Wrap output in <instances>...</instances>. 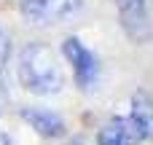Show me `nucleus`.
Instances as JSON below:
<instances>
[{
  "instance_id": "f257e3e1",
  "label": "nucleus",
  "mask_w": 153,
  "mask_h": 145,
  "mask_svg": "<svg viewBox=\"0 0 153 145\" xmlns=\"http://www.w3.org/2000/svg\"><path fill=\"white\" fill-rule=\"evenodd\" d=\"M19 81L30 94L48 97L56 94L65 83L54 51L46 43H27L19 54Z\"/></svg>"
},
{
  "instance_id": "20e7f679",
  "label": "nucleus",
  "mask_w": 153,
  "mask_h": 145,
  "mask_svg": "<svg viewBox=\"0 0 153 145\" xmlns=\"http://www.w3.org/2000/svg\"><path fill=\"white\" fill-rule=\"evenodd\" d=\"M62 51H65V57H67L70 65H73L75 83L81 86V91H91V89L97 86V81H100V62H97V57H94L78 38H65Z\"/></svg>"
},
{
  "instance_id": "39448f33",
  "label": "nucleus",
  "mask_w": 153,
  "mask_h": 145,
  "mask_svg": "<svg viewBox=\"0 0 153 145\" xmlns=\"http://www.w3.org/2000/svg\"><path fill=\"white\" fill-rule=\"evenodd\" d=\"M113 3L118 8V19H121L126 38L134 43H148L153 38V27L145 0H113Z\"/></svg>"
},
{
  "instance_id": "0eeeda50",
  "label": "nucleus",
  "mask_w": 153,
  "mask_h": 145,
  "mask_svg": "<svg viewBox=\"0 0 153 145\" xmlns=\"http://www.w3.org/2000/svg\"><path fill=\"white\" fill-rule=\"evenodd\" d=\"M97 145H124V126H121V116L110 118L100 135H97Z\"/></svg>"
},
{
  "instance_id": "6e6552de",
  "label": "nucleus",
  "mask_w": 153,
  "mask_h": 145,
  "mask_svg": "<svg viewBox=\"0 0 153 145\" xmlns=\"http://www.w3.org/2000/svg\"><path fill=\"white\" fill-rule=\"evenodd\" d=\"M8 57H11V38L0 30V75L5 70V65H8Z\"/></svg>"
},
{
  "instance_id": "f03ea898",
  "label": "nucleus",
  "mask_w": 153,
  "mask_h": 145,
  "mask_svg": "<svg viewBox=\"0 0 153 145\" xmlns=\"http://www.w3.org/2000/svg\"><path fill=\"white\" fill-rule=\"evenodd\" d=\"M81 11V0H19V13L32 27H51Z\"/></svg>"
},
{
  "instance_id": "9d476101",
  "label": "nucleus",
  "mask_w": 153,
  "mask_h": 145,
  "mask_svg": "<svg viewBox=\"0 0 153 145\" xmlns=\"http://www.w3.org/2000/svg\"><path fill=\"white\" fill-rule=\"evenodd\" d=\"M70 145H91V143H89L86 137H75V140H73V143H70Z\"/></svg>"
},
{
  "instance_id": "7ed1b4c3",
  "label": "nucleus",
  "mask_w": 153,
  "mask_h": 145,
  "mask_svg": "<svg viewBox=\"0 0 153 145\" xmlns=\"http://www.w3.org/2000/svg\"><path fill=\"white\" fill-rule=\"evenodd\" d=\"M124 126V145H140L153 137V100L145 91L132 97V113L121 118Z\"/></svg>"
},
{
  "instance_id": "423d86ee",
  "label": "nucleus",
  "mask_w": 153,
  "mask_h": 145,
  "mask_svg": "<svg viewBox=\"0 0 153 145\" xmlns=\"http://www.w3.org/2000/svg\"><path fill=\"white\" fill-rule=\"evenodd\" d=\"M22 118H24L40 137H46V140H56V137L65 135V121H62L56 113H51V110L24 108V110H22Z\"/></svg>"
},
{
  "instance_id": "1a4fd4ad",
  "label": "nucleus",
  "mask_w": 153,
  "mask_h": 145,
  "mask_svg": "<svg viewBox=\"0 0 153 145\" xmlns=\"http://www.w3.org/2000/svg\"><path fill=\"white\" fill-rule=\"evenodd\" d=\"M0 145H13V143H11V137H8L5 132H0Z\"/></svg>"
}]
</instances>
